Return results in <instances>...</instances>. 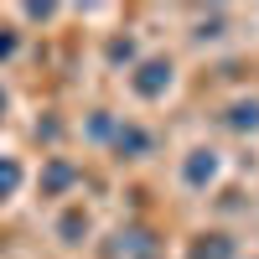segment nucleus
Listing matches in <instances>:
<instances>
[{
    "instance_id": "4",
    "label": "nucleus",
    "mask_w": 259,
    "mask_h": 259,
    "mask_svg": "<svg viewBox=\"0 0 259 259\" xmlns=\"http://www.w3.org/2000/svg\"><path fill=\"white\" fill-rule=\"evenodd\" d=\"M16 182H21V171H16V166H11V161H6V166H0V192H11V187H16Z\"/></svg>"
},
{
    "instance_id": "1",
    "label": "nucleus",
    "mask_w": 259,
    "mask_h": 259,
    "mask_svg": "<svg viewBox=\"0 0 259 259\" xmlns=\"http://www.w3.org/2000/svg\"><path fill=\"white\" fill-rule=\"evenodd\" d=\"M166 78H171V68H166V62H150V68H145V78H140V94H156Z\"/></svg>"
},
{
    "instance_id": "2",
    "label": "nucleus",
    "mask_w": 259,
    "mask_h": 259,
    "mask_svg": "<svg viewBox=\"0 0 259 259\" xmlns=\"http://www.w3.org/2000/svg\"><path fill=\"white\" fill-rule=\"evenodd\" d=\"M233 124H239V130L249 124V130H254V124H259V104H239V109H233Z\"/></svg>"
},
{
    "instance_id": "3",
    "label": "nucleus",
    "mask_w": 259,
    "mask_h": 259,
    "mask_svg": "<svg viewBox=\"0 0 259 259\" xmlns=\"http://www.w3.org/2000/svg\"><path fill=\"white\" fill-rule=\"evenodd\" d=\"M212 166H218L212 156H207V161H192V166H187V177H192V182H202V177H212Z\"/></svg>"
}]
</instances>
